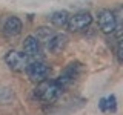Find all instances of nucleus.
I'll return each mask as SVG.
<instances>
[{
	"label": "nucleus",
	"instance_id": "423d86ee",
	"mask_svg": "<svg viewBox=\"0 0 123 115\" xmlns=\"http://www.w3.org/2000/svg\"><path fill=\"white\" fill-rule=\"evenodd\" d=\"M97 22H98V26L100 29L103 31L105 34H112L115 28H117V18L112 11L109 9H102L98 12V17H97Z\"/></svg>",
	"mask_w": 123,
	"mask_h": 115
},
{
	"label": "nucleus",
	"instance_id": "f257e3e1",
	"mask_svg": "<svg viewBox=\"0 0 123 115\" xmlns=\"http://www.w3.org/2000/svg\"><path fill=\"white\" fill-rule=\"evenodd\" d=\"M63 89L59 86V83L54 80V81H42L38 83V86L34 91V95H36L37 100H40L45 104H51V103L57 101V98L62 95Z\"/></svg>",
	"mask_w": 123,
	"mask_h": 115
},
{
	"label": "nucleus",
	"instance_id": "f8f14e48",
	"mask_svg": "<svg viewBox=\"0 0 123 115\" xmlns=\"http://www.w3.org/2000/svg\"><path fill=\"white\" fill-rule=\"evenodd\" d=\"M12 98V92L9 89H0V101L2 103H8Z\"/></svg>",
	"mask_w": 123,
	"mask_h": 115
},
{
	"label": "nucleus",
	"instance_id": "9b49d317",
	"mask_svg": "<svg viewBox=\"0 0 123 115\" xmlns=\"http://www.w3.org/2000/svg\"><path fill=\"white\" fill-rule=\"evenodd\" d=\"M100 109L103 110V112H106V110H111V112H115V109H117V101H115V97L114 95H109V97L106 98H102L98 103Z\"/></svg>",
	"mask_w": 123,
	"mask_h": 115
},
{
	"label": "nucleus",
	"instance_id": "0eeeda50",
	"mask_svg": "<svg viewBox=\"0 0 123 115\" xmlns=\"http://www.w3.org/2000/svg\"><path fill=\"white\" fill-rule=\"evenodd\" d=\"M22 28H23V25H22L20 18L12 15V17L6 18L5 25H3V34H5L6 37H15L22 32Z\"/></svg>",
	"mask_w": 123,
	"mask_h": 115
},
{
	"label": "nucleus",
	"instance_id": "f03ea898",
	"mask_svg": "<svg viewBox=\"0 0 123 115\" xmlns=\"http://www.w3.org/2000/svg\"><path fill=\"white\" fill-rule=\"evenodd\" d=\"M91 23H92V15L88 11H80V12H75L74 15H69L66 28L71 32H79V31L86 29Z\"/></svg>",
	"mask_w": 123,
	"mask_h": 115
},
{
	"label": "nucleus",
	"instance_id": "7ed1b4c3",
	"mask_svg": "<svg viewBox=\"0 0 123 115\" xmlns=\"http://www.w3.org/2000/svg\"><path fill=\"white\" fill-rule=\"evenodd\" d=\"M5 63L8 64V68L15 72H23L26 71V66L29 64V61L25 54L17 52V51H9L5 55Z\"/></svg>",
	"mask_w": 123,
	"mask_h": 115
},
{
	"label": "nucleus",
	"instance_id": "1a4fd4ad",
	"mask_svg": "<svg viewBox=\"0 0 123 115\" xmlns=\"http://www.w3.org/2000/svg\"><path fill=\"white\" fill-rule=\"evenodd\" d=\"M23 54L26 57H37L40 54V41L34 35H28L23 41Z\"/></svg>",
	"mask_w": 123,
	"mask_h": 115
},
{
	"label": "nucleus",
	"instance_id": "9d476101",
	"mask_svg": "<svg viewBox=\"0 0 123 115\" xmlns=\"http://www.w3.org/2000/svg\"><path fill=\"white\" fill-rule=\"evenodd\" d=\"M68 20H69V14L66 11H55V12H52L49 15V22H51L54 26H57V28L66 26Z\"/></svg>",
	"mask_w": 123,
	"mask_h": 115
},
{
	"label": "nucleus",
	"instance_id": "6e6552de",
	"mask_svg": "<svg viewBox=\"0 0 123 115\" xmlns=\"http://www.w3.org/2000/svg\"><path fill=\"white\" fill-rule=\"evenodd\" d=\"M68 45V37L65 34H54L48 40V49L52 54H60Z\"/></svg>",
	"mask_w": 123,
	"mask_h": 115
},
{
	"label": "nucleus",
	"instance_id": "39448f33",
	"mask_svg": "<svg viewBox=\"0 0 123 115\" xmlns=\"http://www.w3.org/2000/svg\"><path fill=\"white\" fill-rule=\"evenodd\" d=\"M82 72V64L80 63H71L68 64V68L63 71V74H62L59 78H55V81L59 83V86L62 87V89H65L66 86H69L74 80L79 77V74Z\"/></svg>",
	"mask_w": 123,
	"mask_h": 115
},
{
	"label": "nucleus",
	"instance_id": "20e7f679",
	"mask_svg": "<svg viewBox=\"0 0 123 115\" xmlns=\"http://www.w3.org/2000/svg\"><path fill=\"white\" fill-rule=\"evenodd\" d=\"M26 74H28L29 80L34 83H42L49 74V68L42 61H31L26 66Z\"/></svg>",
	"mask_w": 123,
	"mask_h": 115
}]
</instances>
